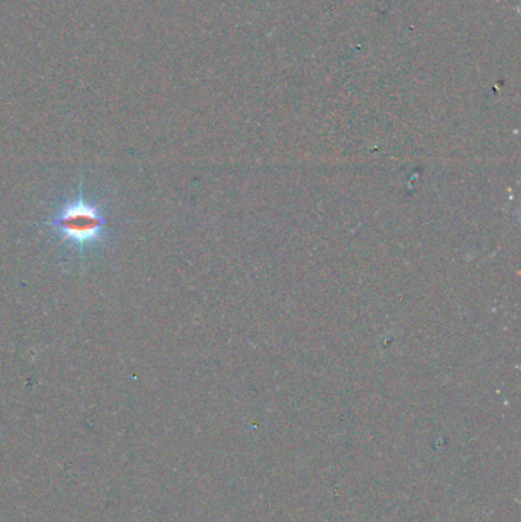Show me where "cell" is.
Listing matches in <instances>:
<instances>
[{
	"mask_svg": "<svg viewBox=\"0 0 521 522\" xmlns=\"http://www.w3.org/2000/svg\"><path fill=\"white\" fill-rule=\"evenodd\" d=\"M56 234L60 244L77 251L80 259L106 242L109 218L102 204L86 197L83 183H80L77 196L63 201L47 222Z\"/></svg>",
	"mask_w": 521,
	"mask_h": 522,
	"instance_id": "6da1fadb",
	"label": "cell"
}]
</instances>
